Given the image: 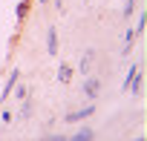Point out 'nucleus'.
Here are the masks:
<instances>
[{
    "mask_svg": "<svg viewBox=\"0 0 147 141\" xmlns=\"http://www.w3.org/2000/svg\"><path fill=\"white\" fill-rule=\"evenodd\" d=\"M46 52L49 55L58 52V32H55V26H49V32H46Z\"/></svg>",
    "mask_w": 147,
    "mask_h": 141,
    "instance_id": "nucleus-1",
    "label": "nucleus"
},
{
    "mask_svg": "<svg viewBox=\"0 0 147 141\" xmlns=\"http://www.w3.org/2000/svg\"><path fill=\"white\" fill-rule=\"evenodd\" d=\"M58 81H61V84H69V81H72V66L63 63V66L58 69Z\"/></svg>",
    "mask_w": 147,
    "mask_h": 141,
    "instance_id": "nucleus-2",
    "label": "nucleus"
},
{
    "mask_svg": "<svg viewBox=\"0 0 147 141\" xmlns=\"http://www.w3.org/2000/svg\"><path fill=\"white\" fill-rule=\"evenodd\" d=\"M95 112V107H87V109H81V112H72V115H66V121H81V118H90Z\"/></svg>",
    "mask_w": 147,
    "mask_h": 141,
    "instance_id": "nucleus-3",
    "label": "nucleus"
},
{
    "mask_svg": "<svg viewBox=\"0 0 147 141\" xmlns=\"http://www.w3.org/2000/svg\"><path fill=\"white\" fill-rule=\"evenodd\" d=\"M92 138H95V132H92V130L87 127V130H81V132H78L75 138H69V141H92Z\"/></svg>",
    "mask_w": 147,
    "mask_h": 141,
    "instance_id": "nucleus-4",
    "label": "nucleus"
},
{
    "mask_svg": "<svg viewBox=\"0 0 147 141\" xmlns=\"http://www.w3.org/2000/svg\"><path fill=\"white\" fill-rule=\"evenodd\" d=\"M98 87H101V84H98V81H95V78H90V81H87V87H84V89H87V95H90V98H95V95H98Z\"/></svg>",
    "mask_w": 147,
    "mask_h": 141,
    "instance_id": "nucleus-5",
    "label": "nucleus"
},
{
    "mask_svg": "<svg viewBox=\"0 0 147 141\" xmlns=\"http://www.w3.org/2000/svg\"><path fill=\"white\" fill-rule=\"evenodd\" d=\"M15 81H18V69H15V72L9 75V81H6V89H3V95H9V92H12V87H15Z\"/></svg>",
    "mask_w": 147,
    "mask_h": 141,
    "instance_id": "nucleus-6",
    "label": "nucleus"
},
{
    "mask_svg": "<svg viewBox=\"0 0 147 141\" xmlns=\"http://www.w3.org/2000/svg\"><path fill=\"white\" fill-rule=\"evenodd\" d=\"M90 66H92V52H87V55H84V60H81V72H87Z\"/></svg>",
    "mask_w": 147,
    "mask_h": 141,
    "instance_id": "nucleus-7",
    "label": "nucleus"
},
{
    "mask_svg": "<svg viewBox=\"0 0 147 141\" xmlns=\"http://www.w3.org/2000/svg\"><path fill=\"white\" fill-rule=\"evenodd\" d=\"M26 12H29V0H23V3L18 6V20H23V17H26Z\"/></svg>",
    "mask_w": 147,
    "mask_h": 141,
    "instance_id": "nucleus-8",
    "label": "nucleus"
},
{
    "mask_svg": "<svg viewBox=\"0 0 147 141\" xmlns=\"http://www.w3.org/2000/svg\"><path fill=\"white\" fill-rule=\"evenodd\" d=\"M43 141H66L63 135H49V138H43Z\"/></svg>",
    "mask_w": 147,
    "mask_h": 141,
    "instance_id": "nucleus-9",
    "label": "nucleus"
},
{
    "mask_svg": "<svg viewBox=\"0 0 147 141\" xmlns=\"http://www.w3.org/2000/svg\"><path fill=\"white\" fill-rule=\"evenodd\" d=\"M40 3H46V0H40Z\"/></svg>",
    "mask_w": 147,
    "mask_h": 141,
    "instance_id": "nucleus-10",
    "label": "nucleus"
}]
</instances>
